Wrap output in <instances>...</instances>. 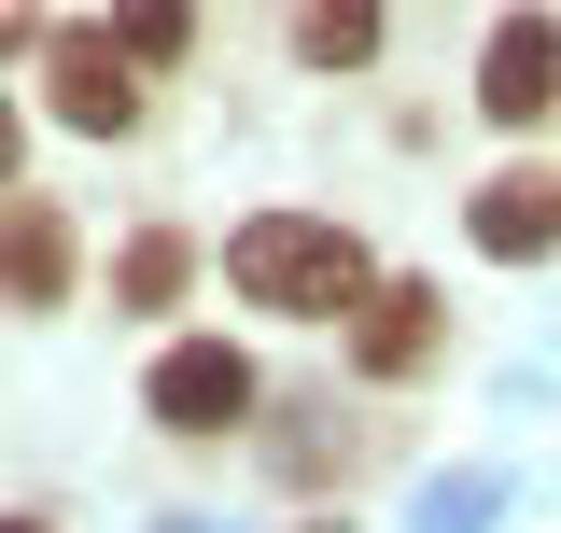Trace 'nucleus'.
Masks as SVG:
<instances>
[{
	"instance_id": "1",
	"label": "nucleus",
	"mask_w": 561,
	"mask_h": 533,
	"mask_svg": "<svg viewBox=\"0 0 561 533\" xmlns=\"http://www.w3.org/2000/svg\"><path fill=\"white\" fill-rule=\"evenodd\" d=\"M225 281H239L253 309H280V324H337V309H365V295H379L365 239H351V225H323V211H253V225L225 239Z\"/></svg>"
},
{
	"instance_id": "2",
	"label": "nucleus",
	"mask_w": 561,
	"mask_h": 533,
	"mask_svg": "<svg viewBox=\"0 0 561 533\" xmlns=\"http://www.w3.org/2000/svg\"><path fill=\"white\" fill-rule=\"evenodd\" d=\"M43 84H57V127H84V140L140 127V57L113 29H57V43H43Z\"/></svg>"
},
{
	"instance_id": "3",
	"label": "nucleus",
	"mask_w": 561,
	"mask_h": 533,
	"mask_svg": "<svg viewBox=\"0 0 561 533\" xmlns=\"http://www.w3.org/2000/svg\"><path fill=\"white\" fill-rule=\"evenodd\" d=\"M140 407H154L169 435H239V421H253V365H239L225 337H183V351H154Z\"/></svg>"
},
{
	"instance_id": "4",
	"label": "nucleus",
	"mask_w": 561,
	"mask_h": 533,
	"mask_svg": "<svg viewBox=\"0 0 561 533\" xmlns=\"http://www.w3.org/2000/svg\"><path fill=\"white\" fill-rule=\"evenodd\" d=\"M478 113L491 127H561V14H505L478 43Z\"/></svg>"
},
{
	"instance_id": "5",
	"label": "nucleus",
	"mask_w": 561,
	"mask_h": 533,
	"mask_svg": "<svg viewBox=\"0 0 561 533\" xmlns=\"http://www.w3.org/2000/svg\"><path fill=\"white\" fill-rule=\"evenodd\" d=\"M435 337H449V295H435V281H379V295L351 309V365H365V379H421Z\"/></svg>"
},
{
	"instance_id": "6",
	"label": "nucleus",
	"mask_w": 561,
	"mask_h": 533,
	"mask_svg": "<svg viewBox=\"0 0 561 533\" xmlns=\"http://www.w3.org/2000/svg\"><path fill=\"white\" fill-rule=\"evenodd\" d=\"M0 309H70V211L0 197Z\"/></svg>"
},
{
	"instance_id": "7",
	"label": "nucleus",
	"mask_w": 561,
	"mask_h": 533,
	"mask_svg": "<svg viewBox=\"0 0 561 533\" xmlns=\"http://www.w3.org/2000/svg\"><path fill=\"white\" fill-rule=\"evenodd\" d=\"M463 225H478V253H505V266L561 253V169H491Z\"/></svg>"
},
{
	"instance_id": "8",
	"label": "nucleus",
	"mask_w": 561,
	"mask_h": 533,
	"mask_svg": "<svg viewBox=\"0 0 561 533\" xmlns=\"http://www.w3.org/2000/svg\"><path fill=\"white\" fill-rule=\"evenodd\" d=\"M183 281H197V239L183 225H140L127 253H113V309H169Z\"/></svg>"
},
{
	"instance_id": "9",
	"label": "nucleus",
	"mask_w": 561,
	"mask_h": 533,
	"mask_svg": "<svg viewBox=\"0 0 561 533\" xmlns=\"http://www.w3.org/2000/svg\"><path fill=\"white\" fill-rule=\"evenodd\" d=\"M295 57L309 70H365L379 57V0H295Z\"/></svg>"
},
{
	"instance_id": "10",
	"label": "nucleus",
	"mask_w": 561,
	"mask_h": 533,
	"mask_svg": "<svg viewBox=\"0 0 561 533\" xmlns=\"http://www.w3.org/2000/svg\"><path fill=\"white\" fill-rule=\"evenodd\" d=\"M113 43H127L140 70H169L183 43H197V0H113Z\"/></svg>"
},
{
	"instance_id": "11",
	"label": "nucleus",
	"mask_w": 561,
	"mask_h": 533,
	"mask_svg": "<svg viewBox=\"0 0 561 533\" xmlns=\"http://www.w3.org/2000/svg\"><path fill=\"white\" fill-rule=\"evenodd\" d=\"M14 155H28V127H14V99H0V197H14Z\"/></svg>"
},
{
	"instance_id": "12",
	"label": "nucleus",
	"mask_w": 561,
	"mask_h": 533,
	"mask_svg": "<svg viewBox=\"0 0 561 533\" xmlns=\"http://www.w3.org/2000/svg\"><path fill=\"white\" fill-rule=\"evenodd\" d=\"M14 43H57V29H28V14H14V0H0V57H14Z\"/></svg>"
},
{
	"instance_id": "13",
	"label": "nucleus",
	"mask_w": 561,
	"mask_h": 533,
	"mask_svg": "<svg viewBox=\"0 0 561 533\" xmlns=\"http://www.w3.org/2000/svg\"><path fill=\"white\" fill-rule=\"evenodd\" d=\"M0 533H57V520H0Z\"/></svg>"
}]
</instances>
